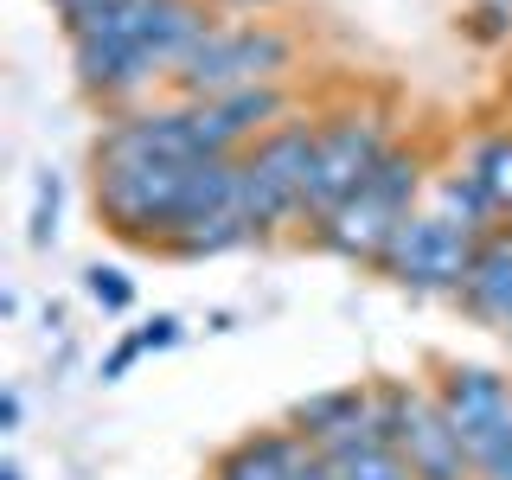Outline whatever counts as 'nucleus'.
<instances>
[{
    "mask_svg": "<svg viewBox=\"0 0 512 480\" xmlns=\"http://www.w3.org/2000/svg\"><path fill=\"white\" fill-rule=\"evenodd\" d=\"M224 20L212 0H122V7L96 13V20L71 26V77L90 103H103L109 116L135 103L167 96L173 71L192 45Z\"/></svg>",
    "mask_w": 512,
    "mask_h": 480,
    "instance_id": "obj_1",
    "label": "nucleus"
},
{
    "mask_svg": "<svg viewBox=\"0 0 512 480\" xmlns=\"http://www.w3.org/2000/svg\"><path fill=\"white\" fill-rule=\"evenodd\" d=\"M429 180H436L429 154L416 148V141H397V148L378 160L372 180L352 192L340 212H327L314 224L308 244L327 250V256H340V263H352V269H378V256L397 237V224L429 205Z\"/></svg>",
    "mask_w": 512,
    "mask_h": 480,
    "instance_id": "obj_2",
    "label": "nucleus"
},
{
    "mask_svg": "<svg viewBox=\"0 0 512 480\" xmlns=\"http://www.w3.org/2000/svg\"><path fill=\"white\" fill-rule=\"evenodd\" d=\"M295 64H301V32H288L276 20H218L180 58L167 96H180V103H205V96L295 84Z\"/></svg>",
    "mask_w": 512,
    "mask_h": 480,
    "instance_id": "obj_3",
    "label": "nucleus"
},
{
    "mask_svg": "<svg viewBox=\"0 0 512 480\" xmlns=\"http://www.w3.org/2000/svg\"><path fill=\"white\" fill-rule=\"evenodd\" d=\"M314 148H320V116L301 109V116H288L282 128H269L256 148L237 154V212L250 218L256 244L308 218Z\"/></svg>",
    "mask_w": 512,
    "mask_h": 480,
    "instance_id": "obj_4",
    "label": "nucleus"
},
{
    "mask_svg": "<svg viewBox=\"0 0 512 480\" xmlns=\"http://www.w3.org/2000/svg\"><path fill=\"white\" fill-rule=\"evenodd\" d=\"M397 148V122L384 103H346V109H320V148H314V180H308V231L327 212L359 192L378 173V160Z\"/></svg>",
    "mask_w": 512,
    "mask_h": 480,
    "instance_id": "obj_5",
    "label": "nucleus"
},
{
    "mask_svg": "<svg viewBox=\"0 0 512 480\" xmlns=\"http://www.w3.org/2000/svg\"><path fill=\"white\" fill-rule=\"evenodd\" d=\"M480 244L487 237L468 231V224H455V218H442V212H410L404 224H397V237L384 244L378 256V269L372 276H384L391 288H404V295H448L455 301L461 288H468L474 276V263H480Z\"/></svg>",
    "mask_w": 512,
    "mask_h": 480,
    "instance_id": "obj_6",
    "label": "nucleus"
},
{
    "mask_svg": "<svg viewBox=\"0 0 512 480\" xmlns=\"http://www.w3.org/2000/svg\"><path fill=\"white\" fill-rule=\"evenodd\" d=\"M378 442H391L410 461L416 480H474L468 442L448 423L436 384L416 378H378Z\"/></svg>",
    "mask_w": 512,
    "mask_h": 480,
    "instance_id": "obj_7",
    "label": "nucleus"
},
{
    "mask_svg": "<svg viewBox=\"0 0 512 480\" xmlns=\"http://www.w3.org/2000/svg\"><path fill=\"white\" fill-rule=\"evenodd\" d=\"M109 160H173V167L205 160L199 135H192V103L154 96V103L116 109V116L103 122V135L90 141V167H109Z\"/></svg>",
    "mask_w": 512,
    "mask_h": 480,
    "instance_id": "obj_8",
    "label": "nucleus"
},
{
    "mask_svg": "<svg viewBox=\"0 0 512 480\" xmlns=\"http://www.w3.org/2000/svg\"><path fill=\"white\" fill-rule=\"evenodd\" d=\"M288 429H301L320 455H340V448H359L378 436V384H327V391L301 397V404H288L282 416Z\"/></svg>",
    "mask_w": 512,
    "mask_h": 480,
    "instance_id": "obj_9",
    "label": "nucleus"
},
{
    "mask_svg": "<svg viewBox=\"0 0 512 480\" xmlns=\"http://www.w3.org/2000/svg\"><path fill=\"white\" fill-rule=\"evenodd\" d=\"M308 436L288 423H269V429H244L237 442H224L212 455V468H205V480H288L295 474V461L308 455Z\"/></svg>",
    "mask_w": 512,
    "mask_h": 480,
    "instance_id": "obj_10",
    "label": "nucleus"
},
{
    "mask_svg": "<svg viewBox=\"0 0 512 480\" xmlns=\"http://www.w3.org/2000/svg\"><path fill=\"white\" fill-rule=\"evenodd\" d=\"M455 308L468 314L474 327L512 340V224H500V231L480 244V263H474L468 288L455 295Z\"/></svg>",
    "mask_w": 512,
    "mask_h": 480,
    "instance_id": "obj_11",
    "label": "nucleus"
},
{
    "mask_svg": "<svg viewBox=\"0 0 512 480\" xmlns=\"http://www.w3.org/2000/svg\"><path fill=\"white\" fill-rule=\"evenodd\" d=\"M429 212H442V218L468 224V231H480V237H493V231L506 224L500 199H493V186L480 180L468 160H455V167H442L436 180H429Z\"/></svg>",
    "mask_w": 512,
    "mask_h": 480,
    "instance_id": "obj_12",
    "label": "nucleus"
},
{
    "mask_svg": "<svg viewBox=\"0 0 512 480\" xmlns=\"http://www.w3.org/2000/svg\"><path fill=\"white\" fill-rule=\"evenodd\" d=\"M244 244H256L250 218L244 212H218V218L192 224V231H180V237H167L160 256H173V263H205V256H231V250H244Z\"/></svg>",
    "mask_w": 512,
    "mask_h": 480,
    "instance_id": "obj_13",
    "label": "nucleus"
},
{
    "mask_svg": "<svg viewBox=\"0 0 512 480\" xmlns=\"http://www.w3.org/2000/svg\"><path fill=\"white\" fill-rule=\"evenodd\" d=\"M461 160H468L480 180L493 186V199H500V212L512 224V128H487V135H474Z\"/></svg>",
    "mask_w": 512,
    "mask_h": 480,
    "instance_id": "obj_14",
    "label": "nucleus"
},
{
    "mask_svg": "<svg viewBox=\"0 0 512 480\" xmlns=\"http://www.w3.org/2000/svg\"><path fill=\"white\" fill-rule=\"evenodd\" d=\"M333 461V474H340V480H416L410 474V461L404 455H397V448L391 442H359V448H340V455H327Z\"/></svg>",
    "mask_w": 512,
    "mask_h": 480,
    "instance_id": "obj_15",
    "label": "nucleus"
},
{
    "mask_svg": "<svg viewBox=\"0 0 512 480\" xmlns=\"http://www.w3.org/2000/svg\"><path fill=\"white\" fill-rule=\"evenodd\" d=\"M468 461H474V480H512V416L500 423H480L468 429Z\"/></svg>",
    "mask_w": 512,
    "mask_h": 480,
    "instance_id": "obj_16",
    "label": "nucleus"
},
{
    "mask_svg": "<svg viewBox=\"0 0 512 480\" xmlns=\"http://www.w3.org/2000/svg\"><path fill=\"white\" fill-rule=\"evenodd\" d=\"M58 199H64L58 173H39V180H32V224H26V244L32 250H52L58 244Z\"/></svg>",
    "mask_w": 512,
    "mask_h": 480,
    "instance_id": "obj_17",
    "label": "nucleus"
},
{
    "mask_svg": "<svg viewBox=\"0 0 512 480\" xmlns=\"http://www.w3.org/2000/svg\"><path fill=\"white\" fill-rule=\"evenodd\" d=\"M84 295H90L103 314H128V308H135V282H128L116 263H90V269H84Z\"/></svg>",
    "mask_w": 512,
    "mask_h": 480,
    "instance_id": "obj_18",
    "label": "nucleus"
},
{
    "mask_svg": "<svg viewBox=\"0 0 512 480\" xmlns=\"http://www.w3.org/2000/svg\"><path fill=\"white\" fill-rule=\"evenodd\" d=\"M468 32L480 45H500V39H512V0H480V7L468 13Z\"/></svg>",
    "mask_w": 512,
    "mask_h": 480,
    "instance_id": "obj_19",
    "label": "nucleus"
},
{
    "mask_svg": "<svg viewBox=\"0 0 512 480\" xmlns=\"http://www.w3.org/2000/svg\"><path fill=\"white\" fill-rule=\"evenodd\" d=\"M135 340H141V352H167V346L186 340V320L180 314H154V320H141V327H135Z\"/></svg>",
    "mask_w": 512,
    "mask_h": 480,
    "instance_id": "obj_20",
    "label": "nucleus"
},
{
    "mask_svg": "<svg viewBox=\"0 0 512 480\" xmlns=\"http://www.w3.org/2000/svg\"><path fill=\"white\" fill-rule=\"evenodd\" d=\"M135 359H148V352H141V340H135V333H122V340L103 352V365H96V378H103V384H122L128 372H135Z\"/></svg>",
    "mask_w": 512,
    "mask_h": 480,
    "instance_id": "obj_21",
    "label": "nucleus"
},
{
    "mask_svg": "<svg viewBox=\"0 0 512 480\" xmlns=\"http://www.w3.org/2000/svg\"><path fill=\"white\" fill-rule=\"evenodd\" d=\"M288 480H340V474H333V461L320 455V448H308V455L295 461V474H288Z\"/></svg>",
    "mask_w": 512,
    "mask_h": 480,
    "instance_id": "obj_22",
    "label": "nucleus"
},
{
    "mask_svg": "<svg viewBox=\"0 0 512 480\" xmlns=\"http://www.w3.org/2000/svg\"><path fill=\"white\" fill-rule=\"evenodd\" d=\"M20 416H26V404H20V391H0V429H20Z\"/></svg>",
    "mask_w": 512,
    "mask_h": 480,
    "instance_id": "obj_23",
    "label": "nucleus"
},
{
    "mask_svg": "<svg viewBox=\"0 0 512 480\" xmlns=\"http://www.w3.org/2000/svg\"><path fill=\"white\" fill-rule=\"evenodd\" d=\"M218 13H269V7H282V0H212Z\"/></svg>",
    "mask_w": 512,
    "mask_h": 480,
    "instance_id": "obj_24",
    "label": "nucleus"
},
{
    "mask_svg": "<svg viewBox=\"0 0 512 480\" xmlns=\"http://www.w3.org/2000/svg\"><path fill=\"white\" fill-rule=\"evenodd\" d=\"M0 480H26V474H20V461H0Z\"/></svg>",
    "mask_w": 512,
    "mask_h": 480,
    "instance_id": "obj_25",
    "label": "nucleus"
}]
</instances>
